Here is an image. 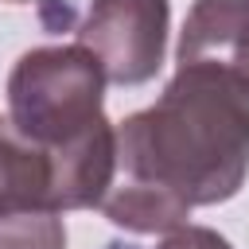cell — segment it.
Returning <instances> with one entry per match:
<instances>
[{"mask_svg": "<svg viewBox=\"0 0 249 249\" xmlns=\"http://www.w3.org/2000/svg\"><path fill=\"white\" fill-rule=\"evenodd\" d=\"M121 179L101 210L132 233H175L191 206L241 191L249 171V89L214 66H179L163 97L117 128Z\"/></svg>", "mask_w": 249, "mask_h": 249, "instance_id": "1", "label": "cell"}, {"mask_svg": "<svg viewBox=\"0 0 249 249\" xmlns=\"http://www.w3.org/2000/svg\"><path fill=\"white\" fill-rule=\"evenodd\" d=\"M54 210V160L27 140L12 117H0V218Z\"/></svg>", "mask_w": 249, "mask_h": 249, "instance_id": "5", "label": "cell"}, {"mask_svg": "<svg viewBox=\"0 0 249 249\" xmlns=\"http://www.w3.org/2000/svg\"><path fill=\"white\" fill-rule=\"evenodd\" d=\"M167 19V0H93L78 27V47L97 58L105 82L140 86L163 66Z\"/></svg>", "mask_w": 249, "mask_h": 249, "instance_id": "3", "label": "cell"}, {"mask_svg": "<svg viewBox=\"0 0 249 249\" xmlns=\"http://www.w3.org/2000/svg\"><path fill=\"white\" fill-rule=\"evenodd\" d=\"M105 74L86 47L27 51L8 78L12 124L51 152L54 206H101L117 171V128L101 109Z\"/></svg>", "mask_w": 249, "mask_h": 249, "instance_id": "2", "label": "cell"}, {"mask_svg": "<svg viewBox=\"0 0 249 249\" xmlns=\"http://www.w3.org/2000/svg\"><path fill=\"white\" fill-rule=\"evenodd\" d=\"M0 249H66V230L54 210L0 218Z\"/></svg>", "mask_w": 249, "mask_h": 249, "instance_id": "6", "label": "cell"}, {"mask_svg": "<svg viewBox=\"0 0 249 249\" xmlns=\"http://www.w3.org/2000/svg\"><path fill=\"white\" fill-rule=\"evenodd\" d=\"M179 66H214L249 89V0H195L179 39Z\"/></svg>", "mask_w": 249, "mask_h": 249, "instance_id": "4", "label": "cell"}, {"mask_svg": "<svg viewBox=\"0 0 249 249\" xmlns=\"http://www.w3.org/2000/svg\"><path fill=\"white\" fill-rule=\"evenodd\" d=\"M160 249H233V245H230L222 233L206 230V226H183V230H175L171 237H163Z\"/></svg>", "mask_w": 249, "mask_h": 249, "instance_id": "7", "label": "cell"}]
</instances>
